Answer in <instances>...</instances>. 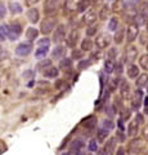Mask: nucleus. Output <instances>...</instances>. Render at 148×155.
I'll return each instance as SVG.
<instances>
[{
  "label": "nucleus",
  "mask_w": 148,
  "mask_h": 155,
  "mask_svg": "<svg viewBox=\"0 0 148 155\" xmlns=\"http://www.w3.org/2000/svg\"><path fill=\"white\" fill-rule=\"evenodd\" d=\"M0 17L2 18L5 17V7H4L3 3H2V5H0Z\"/></svg>",
  "instance_id": "864d4df0"
},
{
  "label": "nucleus",
  "mask_w": 148,
  "mask_h": 155,
  "mask_svg": "<svg viewBox=\"0 0 148 155\" xmlns=\"http://www.w3.org/2000/svg\"><path fill=\"white\" fill-rule=\"evenodd\" d=\"M66 38H67V26L66 25H58L57 28L54 30V32H53L52 40H53L54 43H61V41H63Z\"/></svg>",
  "instance_id": "f03ea898"
},
{
  "label": "nucleus",
  "mask_w": 148,
  "mask_h": 155,
  "mask_svg": "<svg viewBox=\"0 0 148 155\" xmlns=\"http://www.w3.org/2000/svg\"><path fill=\"white\" fill-rule=\"evenodd\" d=\"M8 36H9V26L2 23V25H0V38H2V41L5 40Z\"/></svg>",
  "instance_id": "f704fd0d"
},
{
  "label": "nucleus",
  "mask_w": 148,
  "mask_h": 155,
  "mask_svg": "<svg viewBox=\"0 0 148 155\" xmlns=\"http://www.w3.org/2000/svg\"><path fill=\"white\" fill-rule=\"evenodd\" d=\"M115 69H116V64L113 62V60H107L106 62H104V71H106L107 74L113 72Z\"/></svg>",
  "instance_id": "7c9ffc66"
},
{
  "label": "nucleus",
  "mask_w": 148,
  "mask_h": 155,
  "mask_svg": "<svg viewBox=\"0 0 148 155\" xmlns=\"http://www.w3.org/2000/svg\"><path fill=\"white\" fill-rule=\"evenodd\" d=\"M139 13L142 14V16H144L146 18H148V2H144L139 7Z\"/></svg>",
  "instance_id": "37998d69"
},
{
  "label": "nucleus",
  "mask_w": 148,
  "mask_h": 155,
  "mask_svg": "<svg viewBox=\"0 0 148 155\" xmlns=\"http://www.w3.org/2000/svg\"><path fill=\"white\" fill-rule=\"evenodd\" d=\"M146 36H147V32H142L140 34V43L142 44H147L146 43Z\"/></svg>",
  "instance_id": "6e6d98bb"
},
{
  "label": "nucleus",
  "mask_w": 148,
  "mask_h": 155,
  "mask_svg": "<svg viewBox=\"0 0 148 155\" xmlns=\"http://www.w3.org/2000/svg\"><path fill=\"white\" fill-rule=\"evenodd\" d=\"M135 118L138 119V122H139V123H142V122H143V119H142V115H140V114H138V115L135 116Z\"/></svg>",
  "instance_id": "bf43d9fd"
},
{
  "label": "nucleus",
  "mask_w": 148,
  "mask_h": 155,
  "mask_svg": "<svg viewBox=\"0 0 148 155\" xmlns=\"http://www.w3.org/2000/svg\"><path fill=\"white\" fill-rule=\"evenodd\" d=\"M98 49H99V48H98ZM101 56H102V52H101V49H99L98 52L97 51H95V52H93L92 53V60H99V58H101Z\"/></svg>",
  "instance_id": "3c124183"
},
{
  "label": "nucleus",
  "mask_w": 148,
  "mask_h": 155,
  "mask_svg": "<svg viewBox=\"0 0 148 155\" xmlns=\"http://www.w3.org/2000/svg\"><path fill=\"white\" fill-rule=\"evenodd\" d=\"M118 84H121V83H120V78H113V79L109 81V84H108L109 92H115V91H116L117 87H120Z\"/></svg>",
  "instance_id": "c9c22d12"
},
{
  "label": "nucleus",
  "mask_w": 148,
  "mask_h": 155,
  "mask_svg": "<svg viewBox=\"0 0 148 155\" xmlns=\"http://www.w3.org/2000/svg\"><path fill=\"white\" fill-rule=\"evenodd\" d=\"M92 65V61L90 60H80V64H79V69L80 70H84V69H87L88 66Z\"/></svg>",
  "instance_id": "a18cd8bd"
},
{
  "label": "nucleus",
  "mask_w": 148,
  "mask_h": 155,
  "mask_svg": "<svg viewBox=\"0 0 148 155\" xmlns=\"http://www.w3.org/2000/svg\"><path fill=\"white\" fill-rule=\"evenodd\" d=\"M88 149L90 150V151H97V150H98L97 141H95V140H90V141H89V145H88Z\"/></svg>",
  "instance_id": "de8ad7c7"
},
{
  "label": "nucleus",
  "mask_w": 148,
  "mask_h": 155,
  "mask_svg": "<svg viewBox=\"0 0 148 155\" xmlns=\"http://www.w3.org/2000/svg\"><path fill=\"white\" fill-rule=\"evenodd\" d=\"M108 133H109V130L104 129L103 127L98 128V130H97V140L99 142H104L107 140V137H108Z\"/></svg>",
  "instance_id": "bb28decb"
},
{
  "label": "nucleus",
  "mask_w": 148,
  "mask_h": 155,
  "mask_svg": "<svg viewBox=\"0 0 148 155\" xmlns=\"http://www.w3.org/2000/svg\"><path fill=\"white\" fill-rule=\"evenodd\" d=\"M76 155H84V154L81 153V151H79V153H76Z\"/></svg>",
  "instance_id": "e2e57ef3"
},
{
  "label": "nucleus",
  "mask_w": 148,
  "mask_h": 155,
  "mask_svg": "<svg viewBox=\"0 0 148 155\" xmlns=\"http://www.w3.org/2000/svg\"><path fill=\"white\" fill-rule=\"evenodd\" d=\"M84 51L83 49H74L72 51V60H83Z\"/></svg>",
  "instance_id": "a19ab883"
},
{
  "label": "nucleus",
  "mask_w": 148,
  "mask_h": 155,
  "mask_svg": "<svg viewBox=\"0 0 148 155\" xmlns=\"http://www.w3.org/2000/svg\"><path fill=\"white\" fill-rule=\"evenodd\" d=\"M108 28L111 31H116L117 28H118V21H117V18H111L109 19V23H108Z\"/></svg>",
  "instance_id": "58836bf2"
},
{
  "label": "nucleus",
  "mask_w": 148,
  "mask_h": 155,
  "mask_svg": "<svg viewBox=\"0 0 148 155\" xmlns=\"http://www.w3.org/2000/svg\"><path fill=\"white\" fill-rule=\"evenodd\" d=\"M111 9H112L113 13L120 14V13L125 12L126 9H128V7H126V4H125L124 0H115L113 4H112V7H111Z\"/></svg>",
  "instance_id": "2eb2a0df"
},
{
  "label": "nucleus",
  "mask_w": 148,
  "mask_h": 155,
  "mask_svg": "<svg viewBox=\"0 0 148 155\" xmlns=\"http://www.w3.org/2000/svg\"><path fill=\"white\" fill-rule=\"evenodd\" d=\"M37 2H39V0H26V4L28 7H31V5H34V4L37 3Z\"/></svg>",
  "instance_id": "4d7b16f0"
},
{
  "label": "nucleus",
  "mask_w": 148,
  "mask_h": 155,
  "mask_svg": "<svg viewBox=\"0 0 148 155\" xmlns=\"http://www.w3.org/2000/svg\"><path fill=\"white\" fill-rule=\"evenodd\" d=\"M144 114H146V115H148V106H147V107L144 109Z\"/></svg>",
  "instance_id": "680f3d73"
},
{
  "label": "nucleus",
  "mask_w": 148,
  "mask_h": 155,
  "mask_svg": "<svg viewBox=\"0 0 148 155\" xmlns=\"http://www.w3.org/2000/svg\"><path fill=\"white\" fill-rule=\"evenodd\" d=\"M146 27H147V31H148V19H147V23H146Z\"/></svg>",
  "instance_id": "0e129e2a"
},
{
  "label": "nucleus",
  "mask_w": 148,
  "mask_h": 155,
  "mask_svg": "<svg viewBox=\"0 0 148 155\" xmlns=\"http://www.w3.org/2000/svg\"><path fill=\"white\" fill-rule=\"evenodd\" d=\"M107 57H108V60H115V58L117 57V51H116V48H109V51L107 53Z\"/></svg>",
  "instance_id": "49530a36"
},
{
  "label": "nucleus",
  "mask_w": 148,
  "mask_h": 155,
  "mask_svg": "<svg viewBox=\"0 0 148 155\" xmlns=\"http://www.w3.org/2000/svg\"><path fill=\"white\" fill-rule=\"evenodd\" d=\"M113 109H115V111H118L120 114H121V111L125 109V107H124V105H122V102H121V100H120V98L115 100V102H113Z\"/></svg>",
  "instance_id": "79ce46f5"
},
{
  "label": "nucleus",
  "mask_w": 148,
  "mask_h": 155,
  "mask_svg": "<svg viewBox=\"0 0 148 155\" xmlns=\"http://www.w3.org/2000/svg\"><path fill=\"white\" fill-rule=\"evenodd\" d=\"M97 30H98V25H95V23L88 26L87 27V36H94L95 34H97Z\"/></svg>",
  "instance_id": "4c0bfd02"
},
{
  "label": "nucleus",
  "mask_w": 148,
  "mask_h": 155,
  "mask_svg": "<svg viewBox=\"0 0 148 155\" xmlns=\"http://www.w3.org/2000/svg\"><path fill=\"white\" fill-rule=\"evenodd\" d=\"M39 30L35 27H28L26 30V38L28 39V41H34L37 39V36H39Z\"/></svg>",
  "instance_id": "4be33fe9"
},
{
  "label": "nucleus",
  "mask_w": 148,
  "mask_h": 155,
  "mask_svg": "<svg viewBox=\"0 0 148 155\" xmlns=\"http://www.w3.org/2000/svg\"><path fill=\"white\" fill-rule=\"evenodd\" d=\"M147 19H148V18H146L144 16H142L140 13H138L137 16H135V18H134V21H133V23H134V25H137L138 27H139V26L146 25V23H147Z\"/></svg>",
  "instance_id": "2f4dec72"
},
{
  "label": "nucleus",
  "mask_w": 148,
  "mask_h": 155,
  "mask_svg": "<svg viewBox=\"0 0 148 155\" xmlns=\"http://www.w3.org/2000/svg\"><path fill=\"white\" fill-rule=\"evenodd\" d=\"M139 122H138V119H133L130 123L128 125V136H130V137H134V136L138 134V130H139Z\"/></svg>",
  "instance_id": "dca6fc26"
},
{
  "label": "nucleus",
  "mask_w": 148,
  "mask_h": 155,
  "mask_svg": "<svg viewBox=\"0 0 148 155\" xmlns=\"http://www.w3.org/2000/svg\"><path fill=\"white\" fill-rule=\"evenodd\" d=\"M144 105H146V107L148 106V97H147V98H146V101H144Z\"/></svg>",
  "instance_id": "052dcab7"
},
{
  "label": "nucleus",
  "mask_w": 148,
  "mask_h": 155,
  "mask_svg": "<svg viewBox=\"0 0 148 155\" xmlns=\"http://www.w3.org/2000/svg\"><path fill=\"white\" fill-rule=\"evenodd\" d=\"M111 43H112V38L109 34H106V32H103L95 38V45H97L99 49H104V48L109 47Z\"/></svg>",
  "instance_id": "7ed1b4c3"
},
{
  "label": "nucleus",
  "mask_w": 148,
  "mask_h": 155,
  "mask_svg": "<svg viewBox=\"0 0 148 155\" xmlns=\"http://www.w3.org/2000/svg\"><path fill=\"white\" fill-rule=\"evenodd\" d=\"M58 74H59V70L57 69V67H54V66L49 67L48 70H45L44 72H43V75H44L45 78H50V79H54V78H57V76H58Z\"/></svg>",
  "instance_id": "a878e982"
},
{
  "label": "nucleus",
  "mask_w": 148,
  "mask_h": 155,
  "mask_svg": "<svg viewBox=\"0 0 148 155\" xmlns=\"http://www.w3.org/2000/svg\"><path fill=\"white\" fill-rule=\"evenodd\" d=\"M147 92H148V88H147Z\"/></svg>",
  "instance_id": "774afa93"
},
{
  "label": "nucleus",
  "mask_w": 148,
  "mask_h": 155,
  "mask_svg": "<svg viewBox=\"0 0 148 155\" xmlns=\"http://www.w3.org/2000/svg\"><path fill=\"white\" fill-rule=\"evenodd\" d=\"M62 155H68V154H62Z\"/></svg>",
  "instance_id": "69168bd1"
},
{
  "label": "nucleus",
  "mask_w": 148,
  "mask_h": 155,
  "mask_svg": "<svg viewBox=\"0 0 148 155\" xmlns=\"http://www.w3.org/2000/svg\"><path fill=\"white\" fill-rule=\"evenodd\" d=\"M90 7V0H80L76 5V11L79 13H83V12H87V9Z\"/></svg>",
  "instance_id": "c756f323"
},
{
  "label": "nucleus",
  "mask_w": 148,
  "mask_h": 155,
  "mask_svg": "<svg viewBox=\"0 0 148 155\" xmlns=\"http://www.w3.org/2000/svg\"><path fill=\"white\" fill-rule=\"evenodd\" d=\"M147 51H148V44H147Z\"/></svg>",
  "instance_id": "338daca9"
},
{
  "label": "nucleus",
  "mask_w": 148,
  "mask_h": 155,
  "mask_svg": "<svg viewBox=\"0 0 148 155\" xmlns=\"http://www.w3.org/2000/svg\"><path fill=\"white\" fill-rule=\"evenodd\" d=\"M49 44H50V40L48 38H43V39H40V40H39V45L49 47Z\"/></svg>",
  "instance_id": "8fccbe9b"
},
{
  "label": "nucleus",
  "mask_w": 148,
  "mask_h": 155,
  "mask_svg": "<svg viewBox=\"0 0 148 155\" xmlns=\"http://www.w3.org/2000/svg\"><path fill=\"white\" fill-rule=\"evenodd\" d=\"M32 52V43L31 41H23L21 43V44H18V47L16 48V53H17V56H20V57H26L28 56L30 53Z\"/></svg>",
  "instance_id": "39448f33"
},
{
  "label": "nucleus",
  "mask_w": 148,
  "mask_h": 155,
  "mask_svg": "<svg viewBox=\"0 0 148 155\" xmlns=\"http://www.w3.org/2000/svg\"><path fill=\"white\" fill-rule=\"evenodd\" d=\"M9 11L13 14H20L22 13V5L20 3H11L9 4Z\"/></svg>",
  "instance_id": "72a5a7b5"
},
{
  "label": "nucleus",
  "mask_w": 148,
  "mask_h": 155,
  "mask_svg": "<svg viewBox=\"0 0 148 155\" xmlns=\"http://www.w3.org/2000/svg\"><path fill=\"white\" fill-rule=\"evenodd\" d=\"M111 11L112 9L109 8L108 5H103L101 8V11H99V13H98L99 19H101V21H106V19L108 18V16H109V13H111Z\"/></svg>",
  "instance_id": "cd10ccee"
},
{
  "label": "nucleus",
  "mask_w": 148,
  "mask_h": 155,
  "mask_svg": "<svg viewBox=\"0 0 148 155\" xmlns=\"http://www.w3.org/2000/svg\"><path fill=\"white\" fill-rule=\"evenodd\" d=\"M115 70H116L118 74H120V72L122 71V69H121V64H117V65H116V69H115Z\"/></svg>",
  "instance_id": "13d9d810"
},
{
  "label": "nucleus",
  "mask_w": 148,
  "mask_h": 155,
  "mask_svg": "<svg viewBox=\"0 0 148 155\" xmlns=\"http://www.w3.org/2000/svg\"><path fill=\"white\" fill-rule=\"evenodd\" d=\"M72 58L70 57H63L59 62V69L65 72H71L72 71Z\"/></svg>",
  "instance_id": "ddd939ff"
},
{
  "label": "nucleus",
  "mask_w": 148,
  "mask_h": 155,
  "mask_svg": "<svg viewBox=\"0 0 148 155\" xmlns=\"http://www.w3.org/2000/svg\"><path fill=\"white\" fill-rule=\"evenodd\" d=\"M139 35V27L134 23H130L126 28V41L128 43H133Z\"/></svg>",
  "instance_id": "423d86ee"
},
{
  "label": "nucleus",
  "mask_w": 148,
  "mask_h": 155,
  "mask_svg": "<svg viewBox=\"0 0 148 155\" xmlns=\"http://www.w3.org/2000/svg\"><path fill=\"white\" fill-rule=\"evenodd\" d=\"M66 52H67L66 47H63V45H57L54 49H53V52H52V58H53V60H59V58L66 56Z\"/></svg>",
  "instance_id": "6ab92c4d"
},
{
  "label": "nucleus",
  "mask_w": 148,
  "mask_h": 155,
  "mask_svg": "<svg viewBox=\"0 0 148 155\" xmlns=\"http://www.w3.org/2000/svg\"><path fill=\"white\" fill-rule=\"evenodd\" d=\"M83 146H84V142L77 138V140H74V141L70 143V150L74 153H79V151H81Z\"/></svg>",
  "instance_id": "b1692460"
},
{
  "label": "nucleus",
  "mask_w": 148,
  "mask_h": 155,
  "mask_svg": "<svg viewBox=\"0 0 148 155\" xmlns=\"http://www.w3.org/2000/svg\"><path fill=\"white\" fill-rule=\"evenodd\" d=\"M52 64H53V61H52V60H48V58H46V60H43V61H40L39 64H37V66H36V67H37V70H39V71L44 72L45 70H48V69H49V67L53 66Z\"/></svg>",
  "instance_id": "393cba45"
},
{
  "label": "nucleus",
  "mask_w": 148,
  "mask_h": 155,
  "mask_svg": "<svg viewBox=\"0 0 148 155\" xmlns=\"http://www.w3.org/2000/svg\"><path fill=\"white\" fill-rule=\"evenodd\" d=\"M120 94L124 100L129 98L130 96V85L128 84V81L125 80H121V84H120Z\"/></svg>",
  "instance_id": "aec40b11"
},
{
  "label": "nucleus",
  "mask_w": 148,
  "mask_h": 155,
  "mask_svg": "<svg viewBox=\"0 0 148 155\" xmlns=\"http://www.w3.org/2000/svg\"><path fill=\"white\" fill-rule=\"evenodd\" d=\"M142 136H143V138L148 142V125H146V127L142 129Z\"/></svg>",
  "instance_id": "603ef678"
},
{
  "label": "nucleus",
  "mask_w": 148,
  "mask_h": 155,
  "mask_svg": "<svg viewBox=\"0 0 148 155\" xmlns=\"http://www.w3.org/2000/svg\"><path fill=\"white\" fill-rule=\"evenodd\" d=\"M124 39H126V30L124 26H120L116 30V34H115V38L113 40L116 44H121V43L124 41Z\"/></svg>",
  "instance_id": "a211bd4d"
},
{
  "label": "nucleus",
  "mask_w": 148,
  "mask_h": 155,
  "mask_svg": "<svg viewBox=\"0 0 148 155\" xmlns=\"http://www.w3.org/2000/svg\"><path fill=\"white\" fill-rule=\"evenodd\" d=\"M57 25V18L55 17H46L44 21H41L40 23V32L44 35H49V34L54 30Z\"/></svg>",
  "instance_id": "f257e3e1"
},
{
  "label": "nucleus",
  "mask_w": 148,
  "mask_h": 155,
  "mask_svg": "<svg viewBox=\"0 0 148 155\" xmlns=\"http://www.w3.org/2000/svg\"><path fill=\"white\" fill-rule=\"evenodd\" d=\"M49 52V47H44V45H39L37 47V49L35 51V57L41 60V58H44L46 56V53Z\"/></svg>",
  "instance_id": "c85d7f7f"
},
{
  "label": "nucleus",
  "mask_w": 148,
  "mask_h": 155,
  "mask_svg": "<svg viewBox=\"0 0 148 155\" xmlns=\"http://www.w3.org/2000/svg\"><path fill=\"white\" fill-rule=\"evenodd\" d=\"M139 66L142 67V69L148 70V53H146V54L139 57Z\"/></svg>",
  "instance_id": "e433bc0d"
},
{
  "label": "nucleus",
  "mask_w": 148,
  "mask_h": 155,
  "mask_svg": "<svg viewBox=\"0 0 148 155\" xmlns=\"http://www.w3.org/2000/svg\"><path fill=\"white\" fill-rule=\"evenodd\" d=\"M92 48H93V41L90 40L89 38L84 39V40L81 41V49H83L84 52H89V51H92Z\"/></svg>",
  "instance_id": "473e14b6"
},
{
  "label": "nucleus",
  "mask_w": 148,
  "mask_h": 155,
  "mask_svg": "<svg viewBox=\"0 0 148 155\" xmlns=\"http://www.w3.org/2000/svg\"><path fill=\"white\" fill-rule=\"evenodd\" d=\"M22 34V26L20 23H12L9 26V39L11 40H17Z\"/></svg>",
  "instance_id": "9b49d317"
},
{
  "label": "nucleus",
  "mask_w": 148,
  "mask_h": 155,
  "mask_svg": "<svg viewBox=\"0 0 148 155\" xmlns=\"http://www.w3.org/2000/svg\"><path fill=\"white\" fill-rule=\"evenodd\" d=\"M121 118L120 119H122L124 120V122H125V120H128L129 118H130V116H131V109H124L122 111H121Z\"/></svg>",
  "instance_id": "c03bdc74"
},
{
  "label": "nucleus",
  "mask_w": 148,
  "mask_h": 155,
  "mask_svg": "<svg viewBox=\"0 0 148 155\" xmlns=\"http://www.w3.org/2000/svg\"><path fill=\"white\" fill-rule=\"evenodd\" d=\"M61 5V0H45L44 3V13L45 14H52L54 13Z\"/></svg>",
  "instance_id": "0eeeda50"
},
{
  "label": "nucleus",
  "mask_w": 148,
  "mask_h": 155,
  "mask_svg": "<svg viewBox=\"0 0 148 155\" xmlns=\"http://www.w3.org/2000/svg\"><path fill=\"white\" fill-rule=\"evenodd\" d=\"M124 2H125L126 7H128V9H129V8H135L137 4L139 3V0H124Z\"/></svg>",
  "instance_id": "09e8293b"
},
{
  "label": "nucleus",
  "mask_w": 148,
  "mask_h": 155,
  "mask_svg": "<svg viewBox=\"0 0 148 155\" xmlns=\"http://www.w3.org/2000/svg\"><path fill=\"white\" fill-rule=\"evenodd\" d=\"M138 57V49L137 47L134 45H129L126 49H125V53H124V61L126 62L129 65H133V62L137 60Z\"/></svg>",
  "instance_id": "20e7f679"
},
{
  "label": "nucleus",
  "mask_w": 148,
  "mask_h": 155,
  "mask_svg": "<svg viewBox=\"0 0 148 155\" xmlns=\"http://www.w3.org/2000/svg\"><path fill=\"white\" fill-rule=\"evenodd\" d=\"M97 116L95 115H89L88 118H85L84 120H83V127L85 128V129H94L95 127H97Z\"/></svg>",
  "instance_id": "4468645a"
},
{
  "label": "nucleus",
  "mask_w": 148,
  "mask_h": 155,
  "mask_svg": "<svg viewBox=\"0 0 148 155\" xmlns=\"http://www.w3.org/2000/svg\"><path fill=\"white\" fill-rule=\"evenodd\" d=\"M115 150H116V138L111 137V138L107 140L106 143H104L103 151L101 153V155H112Z\"/></svg>",
  "instance_id": "1a4fd4ad"
},
{
  "label": "nucleus",
  "mask_w": 148,
  "mask_h": 155,
  "mask_svg": "<svg viewBox=\"0 0 148 155\" xmlns=\"http://www.w3.org/2000/svg\"><path fill=\"white\" fill-rule=\"evenodd\" d=\"M142 102H143V93L140 89H137L135 93L131 97V109L138 110L142 106Z\"/></svg>",
  "instance_id": "9d476101"
},
{
  "label": "nucleus",
  "mask_w": 148,
  "mask_h": 155,
  "mask_svg": "<svg viewBox=\"0 0 148 155\" xmlns=\"http://www.w3.org/2000/svg\"><path fill=\"white\" fill-rule=\"evenodd\" d=\"M79 40H80L79 30H72V31H70L67 38H66V44H67V47H70V48H75L76 44L79 43Z\"/></svg>",
  "instance_id": "6e6552de"
},
{
  "label": "nucleus",
  "mask_w": 148,
  "mask_h": 155,
  "mask_svg": "<svg viewBox=\"0 0 148 155\" xmlns=\"http://www.w3.org/2000/svg\"><path fill=\"white\" fill-rule=\"evenodd\" d=\"M102 127L104 129H107V130H111V129L115 128V124H113V122H112L111 119H104L103 123H102Z\"/></svg>",
  "instance_id": "ea45409f"
},
{
  "label": "nucleus",
  "mask_w": 148,
  "mask_h": 155,
  "mask_svg": "<svg viewBox=\"0 0 148 155\" xmlns=\"http://www.w3.org/2000/svg\"><path fill=\"white\" fill-rule=\"evenodd\" d=\"M98 17H99V16L97 14V12L93 11V9H90V11H87V13L84 14L83 21H84V23H85L87 26H90V25H93V23L97 21Z\"/></svg>",
  "instance_id": "f8f14e48"
},
{
  "label": "nucleus",
  "mask_w": 148,
  "mask_h": 155,
  "mask_svg": "<svg viewBox=\"0 0 148 155\" xmlns=\"http://www.w3.org/2000/svg\"><path fill=\"white\" fill-rule=\"evenodd\" d=\"M116 155H126V150L124 147H118L116 151Z\"/></svg>",
  "instance_id": "5fc2aeb1"
},
{
  "label": "nucleus",
  "mask_w": 148,
  "mask_h": 155,
  "mask_svg": "<svg viewBox=\"0 0 148 155\" xmlns=\"http://www.w3.org/2000/svg\"><path fill=\"white\" fill-rule=\"evenodd\" d=\"M27 19L31 23L39 22V19H40L39 9H37V8H30V9H28V11H27Z\"/></svg>",
  "instance_id": "f3484780"
},
{
  "label": "nucleus",
  "mask_w": 148,
  "mask_h": 155,
  "mask_svg": "<svg viewBox=\"0 0 148 155\" xmlns=\"http://www.w3.org/2000/svg\"><path fill=\"white\" fill-rule=\"evenodd\" d=\"M147 84H148V75L146 74V72L140 74V75L135 79V85H137V88H143V87H146Z\"/></svg>",
  "instance_id": "5701e85b"
},
{
  "label": "nucleus",
  "mask_w": 148,
  "mask_h": 155,
  "mask_svg": "<svg viewBox=\"0 0 148 155\" xmlns=\"http://www.w3.org/2000/svg\"><path fill=\"white\" fill-rule=\"evenodd\" d=\"M126 72H128V76L130 78V79H137V78L140 75L139 74V67H138L137 65H134V64L128 66Z\"/></svg>",
  "instance_id": "412c9836"
}]
</instances>
